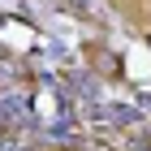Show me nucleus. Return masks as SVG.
Listing matches in <instances>:
<instances>
[{"label": "nucleus", "mask_w": 151, "mask_h": 151, "mask_svg": "<svg viewBox=\"0 0 151 151\" xmlns=\"http://www.w3.org/2000/svg\"><path fill=\"white\" fill-rule=\"evenodd\" d=\"M99 116H108V121H125V125H134V121H138V112H134V108H99Z\"/></svg>", "instance_id": "f257e3e1"}, {"label": "nucleus", "mask_w": 151, "mask_h": 151, "mask_svg": "<svg viewBox=\"0 0 151 151\" xmlns=\"http://www.w3.org/2000/svg\"><path fill=\"white\" fill-rule=\"evenodd\" d=\"M134 151H151V147H134Z\"/></svg>", "instance_id": "f03ea898"}, {"label": "nucleus", "mask_w": 151, "mask_h": 151, "mask_svg": "<svg viewBox=\"0 0 151 151\" xmlns=\"http://www.w3.org/2000/svg\"><path fill=\"white\" fill-rule=\"evenodd\" d=\"M147 43H151V30H147Z\"/></svg>", "instance_id": "7ed1b4c3"}]
</instances>
